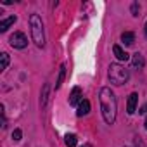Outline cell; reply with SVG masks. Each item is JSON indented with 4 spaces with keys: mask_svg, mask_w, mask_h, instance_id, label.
I'll use <instances>...</instances> for the list:
<instances>
[{
    "mask_svg": "<svg viewBox=\"0 0 147 147\" xmlns=\"http://www.w3.org/2000/svg\"><path fill=\"white\" fill-rule=\"evenodd\" d=\"M99 100H100V111H102L104 121H106L107 125H113L114 119H116V111H118L116 95L113 94V90H111L109 87H104V88H100Z\"/></svg>",
    "mask_w": 147,
    "mask_h": 147,
    "instance_id": "obj_1",
    "label": "cell"
},
{
    "mask_svg": "<svg viewBox=\"0 0 147 147\" xmlns=\"http://www.w3.org/2000/svg\"><path fill=\"white\" fill-rule=\"evenodd\" d=\"M30 26H31V38L36 43V47H43L45 45V31H43V23L42 18L38 14H31L30 16Z\"/></svg>",
    "mask_w": 147,
    "mask_h": 147,
    "instance_id": "obj_2",
    "label": "cell"
},
{
    "mask_svg": "<svg viewBox=\"0 0 147 147\" xmlns=\"http://www.w3.org/2000/svg\"><path fill=\"white\" fill-rule=\"evenodd\" d=\"M130 78L128 69H125V66L121 64H111L109 66V80L113 85H123L126 83Z\"/></svg>",
    "mask_w": 147,
    "mask_h": 147,
    "instance_id": "obj_3",
    "label": "cell"
},
{
    "mask_svg": "<svg viewBox=\"0 0 147 147\" xmlns=\"http://www.w3.org/2000/svg\"><path fill=\"white\" fill-rule=\"evenodd\" d=\"M9 43H11V47H14V49H24V47L28 45V38H26V35H24V33L16 31L14 35H11Z\"/></svg>",
    "mask_w": 147,
    "mask_h": 147,
    "instance_id": "obj_4",
    "label": "cell"
},
{
    "mask_svg": "<svg viewBox=\"0 0 147 147\" xmlns=\"http://www.w3.org/2000/svg\"><path fill=\"white\" fill-rule=\"evenodd\" d=\"M137 102H138V94H130V97H128V102H126V111H128V114H133L135 113V107H137Z\"/></svg>",
    "mask_w": 147,
    "mask_h": 147,
    "instance_id": "obj_5",
    "label": "cell"
},
{
    "mask_svg": "<svg viewBox=\"0 0 147 147\" xmlns=\"http://www.w3.org/2000/svg\"><path fill=\"white\" fill-rule=\"evenodd\" d=\"M80 102H82V88L80 87H75V88H73V92H71V95H69V104L71 106H76Z\"/></svg>",
    "mask_w": 147,
    "mask_h": 147,
    "instance_id": "obj_6",
    "label": "cell"
},
{
    "mask_svg": "<svg viewBox=\"0 0 147 147\" xmlns=\"http://www.w3.org/2000/svg\"><path fill=\"white\" fill-rule=\"evenodd\" d=\"M131 66L133 67H137V69H142L144 66H145V59H144V55L142 54H133L131 55Z\"/></svg>",
    "mask_w": 147,
    "mask_h": 147,
    "instance_id": "obj_7",
    "label": "cell"
},
{
    "mask_svg": "<svg viewBox=\"0 0 147 147\" xmlns=\"http://www.w3.org/2000/svg\"><path fill=\"white\" fill-rule=\"evenodd\" d=\"M90 113V102L87 100V99H83L80 104H78V111H76V114L82 118V116H87Z\"/></svg>",
    "mask_w": 147,
    "mask_h": 147,
    "instance_id": "obj_8",
    "label": "cell"
},
{
    "mask_svg": "<svg viewBox=\"0 0 147 147\" xmlns=\"http://www.w3.org/2000/svg\"><path fill=\"white\" fill-rule=\"evenodd\" d=\"M113 52H114V55H116L118 61H128V59H130V54H126L119 45H114V47H113Z\"/></svg>",
    "mask_w": 147,
    "mask_h": 147,
    "instance_id": "obj_9",
    "label": "cell"
},
{
    "mask_svg": "<svg viewBox=\"0 0 147 147\" xmlns=\"http://www.w3.org/2000/svg\"><path fill=\"white\" fill-rule=\"evenodd\" d=\"M16 16H11V18H7V19H4V21H0V33H4V31H7L9 30V26H12L14 23H16Z\"/></svg>",
    "mask_w": 147,
    "mask_h": 147,
    "instance_id": "obj_10",
    "label": "cell"
},
{
    "mask_svg": "<svg viewBox=\"0 0 147 147\" xmlns=\"http://www.w3.org/2000/svg\"><path fill=\"white\" fill-rule=\"evenodd\" d=\"M49 88H50V85L45 83V85H43V90H42V97H40L42 107H47V102H49Z\"/></svg>",
    "mask_w": 147,
    "mask_h": 147,
    "instance_id": "obj_11",
    "label": "cell"
},
{
    "mask_svg": "<svg viewBox=\"0 0 147 147\" xmlns=\"http://www.w3.org/2000/svg\"><path fill=\"white\" fill-rule=\"evenodd\" d=\"M121 42H123L125 45H133V42H135V35H133L131 31H125V33L121 35Z\"/></svg>",
    "mask_w": 147,
    "mask_h": 147,
    "instance_id": "obj_12",
    "label": "cell"
},
{
    "mask_svg": "<svg viewBox=\"0 0 147 147\" xmlns=\"http://www.w3.org/2000/svg\"><path fill=\"white\" fill-rule=\"evenodd\" d=\"M64 76H66V66H61L59 76H57V82H55V88H61V85H62V82H64Z\"/></svg>",
    "mask_w": 147,
    "mask_h": 147,
    "instance_id": "obj_13",
    "label": "cell"
},
{
    "mask_svg": "<svg viewBox=\"0 0 147 147\" xmlns=\"http://www.w3.org/2000/svg\"><path fill=\"white\" fill-rule=\"evenodd\" d=\"M66 145L67 147H76V135H73V133L69 135L67 133L66 135Z\"/></svg>",
    "mask_w": 147,
    "mask_h": 147,
    "instance_id": "obj_14",
    "label": "cell"
},
{
    "mask_svg": "<svg viewBox=\"0 0 147 147\" xmlns=\"http://www.w3.org/2000/svg\"><path fill=\"white\" fill-rule=\"evenodd\" d=\"M0 59H2V66H0V67H2V71H4L9 66V54L7 52H2V54H0Z\"/></svg>",
    "mask_w": 147,
    "mask_h": 147,
    "instance_id": "obj_15",
    "label": "cell"
},
{
    "mask_svg": "<svg viewBox=\"0 0 147 147\" xmlns=\"http://www.w3.org/2000/svg\"><path fill=\"white\" fill-rule=\"evenodd\" d=\"M21 137H23L21 130H14V131H12V140H14V142H19V140H21Z\"/></svg>",
    "mask_w": 147,
    "mask_h": 147,
    "instance_id": "obj_16",
    "label": "cell"
},
{
    "mask_svg": "<svg viewBox=\"0 0 147 147\" xmlns=\"http://www.w3.org/2000/svg\"><path fill=\"white\" fill-rule=\"evenodd\" d=\"M138 11H140L138 4H131V14H133V16H138Z\"/></svg>",
    "mask_w": 147,
    "mask_h": 147,
    "instance_id": "obj_17",
    "label": "cell"
},
{
    "mask_svg": "<svg viewBox=\"0 0 147 147\" xmlns=\"http://www.w3.org/2000/svg\"><path fill=\"white\" fill-rule=\"evenodd\" d=\"M138 113H142V114H144V113H147V104H145L144 107H140V111H138Z\"/></svg>",
    "mask_w": 147,
    "mask_h": 147,
    "instance_id": "obj_18",
    "label": "cell"
},
{
    "mask_svg": "<svg viewBox=\"0 0 147 147\" xmlns=\"http://www.w3.org/2000/svg\"><path fill=\"white\" fill-rule=\"evenodd\" d=\"M135 147H144V144H142V140H137V145Z\"/></svg>",
    "mask_w": 147,
    "mask_h": 147,
    "instance_id": "obj_19",
    "label": "cell"
},
{
    "mask_svg": "<svg viewBox=\"0 0 147 147\" xmlns=\"http://www.w3.org/2000/svg\"><path fill=\"white\" fill-rule=\"evenodd\" d=\"M144 33H145V38H147V21H145V26H144Z\"/></svg>",
    "mask_w": 147,
    "mask_h": 147,
    "instance_id": "obj_20",
    "label": "cell"
},
{
    "mask_svg": "<svg viewBox=\"0 0 147 147\" xmlns=\"http://www.w3.org/2000/svg\"><path fill=\"white\" fill-rule=\"evenodd\" d=\"M144 125H145V130H147V118H145V123H144Z\"/></svg>",
    "mask_w": 147,
    "mask_h": 147,
    "instance_id": "obj_21",
    "label": "cell"
}]
</instances>
